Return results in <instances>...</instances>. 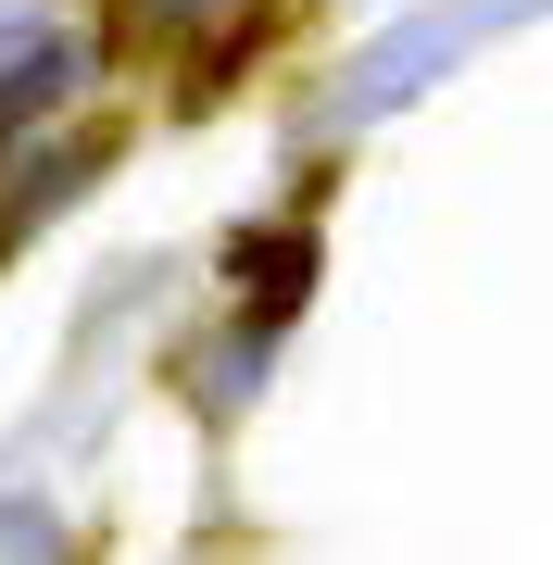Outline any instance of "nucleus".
I'll return each mask as SVG.
<instances>
[{
    "label": "nucleus",
    "instance_id": "1",
    "mask_svg": "<svg viewBox=\"0 0 553 565\" xmlns=\"http://www.w3.org/2000/svg\"><path fill=\"white\" fill-rule=\"evenodd\" d=\"M541 13H553V0H428V13L377 25V39L340 63L328 114H340V126H365V114H403L415 88H440L453 63H478L491 39H515V25H541Z\"/></svg>",
    "mask_w": 553,
    "mask_h": 565
},
{
    "label": "nucleus",
    "instance_id": "2",
    "mask_svg": "<svg viewBox=\"0 0 553 565\" xmlns=\"http://www.w3.org/2000/svg\"><path fill=\"white\" fill-rule=\"evenodd\" d=\"M25 51H39V25H25V13H13V25H0V76H13V63H25Z\"/></svg>",
    "mask_w": 553,
    "mask_h": 565
},
{
    "label": "nucleus",
    "instance_id": "3",
    "mask_svg": "<svg viewBox=\"0 0 553 565\" xmlns=\"http://www.w3.org/2000/svg\"><path fill=\"white\" fill-rule=\"evenodd\" d=\"M164 13H202V0H164Z\"/></svg>",
    "mask_w": 553,
    "mask_h": 565
}]
</instances>
